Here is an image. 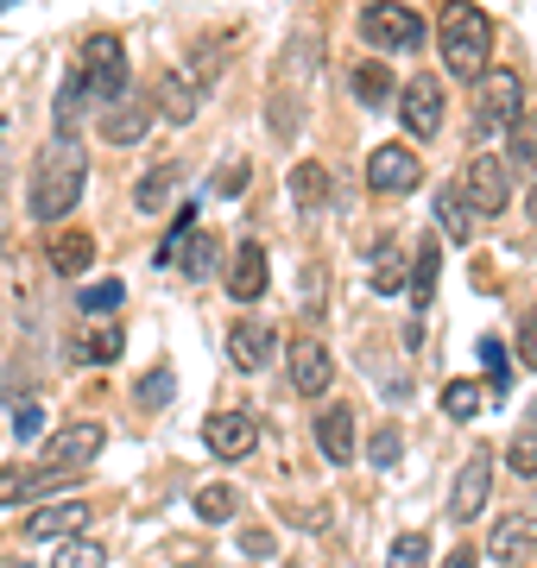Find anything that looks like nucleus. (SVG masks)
Listing matches in <instances>:
<instances>
[{
    "label": "nucleus",
    "instance_id": "obj_1",
    "mask_svg": "<svg viewBox=\"0 0 537 568\" xmlns=\"http://www.w3.org/2000/svg\"><path fill=\"white\" fill-rule=\"evenodd\" d=\"M83 183H89L83 140H77V133H58V140L39 152V164H32V190H26L32 222H63L70 209L83 203Z\"/></svg>",
    "mask_w": 537,
    "mask_h": 568
},
{
    "label": "nucleus",
    "instance_id": "obj_2",
    "mask_svg": "<svg viewBox=\"0 0 537 568\" xmlns=\"http://www.w3.org/2000/svg\"><path fill=\"white\" fill-rule=\"evenodd\" d=\"M494 58V20L487 7H449L443 13V63L455 82H480Z\"/></svg>",
    "mask_w": 537,
    "mask_h": 568
},
{
    "label": "nucleus",
    "instance_id": "obj_3",
    "mask_svg": "<svg viewBox=\"0 0 537 568\" xmlns=\"http://www.w3.org/2000/svg\"><path fill=\"white\" fill-rule=\"evenodd\" d=\"M89 102H126V51L114 32H95L83 44V70H77Z\"/></svg>",
    "mask_w": 537,
    "mask_h": 568
},
{
    "label": "nucleus",
    "instance_id": "obj_4",
    "mask_svg": "<svg viewBox=\"0 0 537 568\" xmlns=\"http://www.w3.org/2000/svg\"><path fill=\"white\" fill-rule=\"evenodd\" d=\"M108 448V429L102 424H63L58 436H44V474H83L95 467V455Z\"/></svg>",
    "mask_w": 537,
    "mask_h": 568
},
{
    "label": "nucleus",
    "instance_id": "obj_5",
    "mask_svg": "<svg viewBox=\"0 0 537 568\" xmlns=\"http://www.w3.org/2000/svg\"><path fill=\"white\" fill-rule=\"evenodd\" d=\"M462 203H468V215H499V209L513 203V171H506V159H494V152L468 159V178H462Z\"/></svg>",
    "mask_w": 537,
    "mask_h": 568
},
{
    "label": "nucleus",
    "instance_id": "obj_6",
    "mask_svg": "<svg viewBox=\"0 0 537 568\" xmlns=\"http://www.w3.org/2000/svg\"><path fill=\"white\" fill-rule=\"evenodd\" d=\"M487 493H494V448H475L449 487V518L455 525H475L480 511H487Z\"/></svg>",
    "mask_w": 537,
    "mask_h": 568
},
{
    "label": "nucleus",
    "instance_id": "obj_7",
    "mask_svg": "<svg viewBox=\"0 0 537 568\" xmlns=\"http://www.w3.org/2000/svg\"><path fill=\"white\" fill-rule=\"evenodd\" d=\"M417 183H424V159H417L412 145H379L367 159V190L373 196H412Z\"/></svg>",
    "mask_w": 537,
    "mask_h": 568
},
{
    "label": "nucleus",
    "instance_id": "obj_8",
    "mask_svg": "<svg viewBox=\"0 0 537 568\" xmlns=\"http://www.w3.org/2000/svg\"><path fill=\"white\" fill-rule=\"evenodd\" d=\"M203 443L215 462H247L253 448H260V424H253L247 410H209Z\"/></svg>",
    "mask_w": 537,
    "mask_h": 568
},
{
    "label": "nucleus",
    "instance_id": "obj_9",
    "mask_svg": "<svg viewBox=\"0 0 537 568\" xmlns=\"http://www.w3.org/2000/svg\"><path fill=\"white\" fill-rule=\"evenodd\" d=\"M361 32H367V44H379V51H417V44H424V20H417L412 7H367V13H361Z\"/></svg>",
    "mask_w": 537,
    "mask_h": 568
},
{
    "label": "nucleus",
    "instance_id": "obj_10",
    "mask_svg": "<svg viewBox=\"0 0 537 568\" xmlns=\"http://www.w3.org/2000/svg\"><path fill=\"white\" fill-rule=\"evenodd\" d=\"M398 114H405V126H412V140H436V133H443V82L412 77L405 95H398Z\"/></svg>",
    "mask_w": 537,
    "mask_h": 568
},
{
    "label": "nucleus",
    "instance_id": "obj_11",
    "mask_svg": "<svg viewBox=\"0 0 537 568\" xmlns=\"http://www.w3.org/2000/svg\"><path fill=\"white\" fill-rule=\"evenodd\" d=\"M518 114H525V82H518V70H487L480 77V126H513Z\"/></svg>",
    "mask_w": 537,
    "mask_h": 568
},
{
    "label": "nucleus",
    "instance_id": "obj_12",
    "mask_svg": "<svg viewBox=\"0 0 537 568\" xmlns=\"http://www.w3.org/2000/svg\"><path fill=\"white\" fill-rule=\"evenodd\" d=\"M266 284H272L266 246H260V241H241V253L227 260V297H234V304H260V297H266Z\"/></svg>",
    "mask_w": 537,
    "mask_h": 568
},
{
    "label": "nucleus",
    "instance_id": "obj_13",
    "mask_svg": "<svg viewBox=\"0 0 537 568\" xmlns=\"http://www.w3.org/2000/svg\"><path fill=\"white\" fill-rule=\"evenodd\" d=\"M335 386V361L323 342H297L291 347V392H304V398H323Z\"/></svg>",
    "mask_w": 537,
    "mask_h": 568
},
{
    "label": "nucleus",
    "instance_id": "obj_14",
    "mask_svg": "<svg viewBox=\"0 0 537 568\" xmlns=\"http://www.w3.org/2000/svg\"><path fill=\"white\" fill-rule=\"evenodd\" d=\"M58 487H70V474H44V467L7 462V467H0V511L26 506V499H44V493H58Z\"/></svg>",
    "mask_w": 537,
    "mask_h": 568
},
{
    "label": "nucleus",
    "instance_id": "obj_15",
    "mask_svg": "<svg viewBox=\"0 0 537 568\" xmlns=\"http://www.w3.org/2000/svg\"><path fill=\"white\" fill-rule=\"evenodd\" d=\"M83 525H89V506L83 499H63V506L32 511V518H26V537H32V544H70Z\"/></svg>",
    "mask_w": 537,
    "mask_h": 568
},
{
    "label": "nucleus",
    "instance_id": "obj_16",
    "mask_svg": "<svg viewBox=\"0 0 537 568\" xmlns=\"http://www.w3.org/2000/svg\"><path fill=\"white\" fill-rule=\"evenodd\" d=\"M272 347H278V335H272L266 323H234L227 328V361L241 366V373H260V366L272 361Z\"/></svg>",
    "mask_w": 537,
    "mask_h": 568
},
{
    "label": "nucleus",
    "instance_id": "obj_17",
    "mask_svg": "<svg viewBox=\"0 0 537 568\" xmlns=\"http://www.w3.org/2000/svg\"><path fill=\"white\" fill-rule=\"evenodd\" d=\"M316 443H323V455H330V462L348 467L354 462V410L348 405L316 410Z\"/></svg>",
    "mask_w": 537,
    "mask_h": 568
},
{
    "label": "nucleus",
    "instance_id": "obj_18",
    "mask_svg": "<svg viewBox=\"0 0 537 568\" xmlns=\"http://www.w3.org/2000/svg\"><path fill=\"white\" fill-rule=\"evenodd\" d=\"M487 549H494L499 562H513V556L537 549V518L531 511H506V518L494 525V537H487Z\"/></svg>",
    "mask_w": 537,
    "mask_h": 568
},
{
    "label": "nucleus",
    "instance_id": "obj_19",
    "mask_svg": "<svg viewBox=\"0 0 537 568\" xmlns=\"http://www.w3.org/2000/svg\"><path fill=\"white\" fill-rule=\"evenodd\" d=\"M436 272H443V246L436 241H424L412 253V265H405V278H412V310L424 316L430 310V297H436Z\"/></svg>",
    "mask_w": 537,
    "mask_h": 568
},
{
    "label": "nucleus",
    "instance_id": "obj_20",
    "mask_svg": "<svg viewBox=\"0 0 537 568\" xmlns=\"http://www.w3.org/2000/svg\"><path fill=\"white\" fill-rule=\"evenodd\" d=\"M178 183H184V164H159L152 178H140V190H133V209H140V215H165L171 196H178Z\"/></svg>",
    "mask_w": 537,
    "mask_h": 568
},
{
    "label": "nucleus",
    "instance_id": "obj_21",
    "mask_svg": "<svg viewBox=\"0 0 537 568\" xmlns=\"http://www.w3.org/2000/svg\"><path fill=\"white\" fill-rule=\"evenodd\" d=\"M291 203L297 209H330V171H323V164L316 159H304V164H291Z\"/></svg>",
    "mask_w": 537,
    "mask_h": 568
},
{
    "label": "nucleus",
    "instance_id": "obj_22",
    "mask_svg": "<svg viewBox=\"0 0 537 568\" xmlns=\"http://www.w3.org/2000/svg\"><path fill=\"white\" fill-rule=\"evenodd\" d=\"M44 260H51V272H63V278H77V272H83V265L95 260V234H83V227H70V234H58V241H51V253H44Z\"/></svg>",
    "mask_w": 537,
    "mask_h": 568
},
{
    "label": "nucleus",
    "instance_id": "obj_23",
    "mask_svg": "<svg viewBox=\"0 0 537 568\" xmlns=\"http://www.w3.org/2000/svg\"><path fill=\"white\" fill-rule=\"evenodd\" d=\"M145 126H152V108H140V102H114V108L102 114V140L133 145V140H145Z\"/></svg>",
    "mask_w": 537,
    "mask_h": 568
},
{
    "label": "nucleus",
    "instance_id": "obj_24",
    "mask_svg": "<svg viewBox=\"0 0 537 568\" xmlns=\"http://www.w3.org/2000/svg\"><path fill=\"white\" fill-rule=\"evenodd\" d=\"M159 108H165V121H196V108H203V89H196V82L190 77H165L159 82Z\"/></svg>",
    "mask_w": 537,
    "mask_h": 568
},
{
    "label": "nucleus",
    "instance_id": "obj_25",
    "mask_svg": "<svg viewBox=\"0 0 537 568\" xmlns=\"http://www.w3.org/2000/svg\"><path fill=\"white\" fill-rule=\"evenodd\" d=\"M436 227H443L455 246L475 241V215H468V203H462V190H436Z\"/></svg>",
    "mask_w": 537,
    "mask_h": 568
},
{
    "label": "nucleus",
    "instance_id": "obj_26",
    "mask_svg": "<svg viewBox=\"0 0 537 568\" xmlns=\"http://www.w3.org/2000/svg\"><path fill=\"white\" fill-rule=\"evenodd\" d=\"M171 265H184V278H215V234H203V227H196V234H184V246H178V260Z\"/></svg>",
    "mask_w": 537,
    "mask_h": 568
},
{
    "label": "nucleus",
    "instance_id": "obj_27",
    "mask_svg": "<svg viewBox=\"0 0 537 568\" xmlns=\"http://www.w3.org/2000/svg\"><path fill=\"white\" fill-rule=\"evenodd\" d=\"M241 511V493L227 487V480H209V487H196V518L203 525H227Z\"/></svg>",
    "mask_w": 537,
    "mask_h": 568
},
{
    "label": "nucleus",
    "instance_id": "obj_28",
    "mask_svg": "<svg viewBox=\"0 0 537 568\" xmlns=\"http://www.w3.org/2000/svg\"><path fill=\"white\" fill-rule=\"evenodd\" d=\"M506 159L537 171V114H518V121L506 126Z\"/></svg>",
    "mask_w": 537,
    "mask_h": 568
},
{
    "label": "nucleus",
    "instance_id": "obj_29",
    "mask_svg": "<svg viewBox=\"0 0 537 568\" xmlns=\"http://www.w3.org/2000/svg\"><path fill=\"white\" fill-rule=\"evenodd\" d=\"M480 398H487V392H480L475 379H449V386H443V410H449V424L480 417Z\"/></svg>",
    "mask_w": 537,
    "mask_h": 568
},
{
    "label": "nucleus",
    "instance_id": "obj_30",
    "mask_svg": "<svg viewBox=\"0 0 537 568\" xmlns=\"http://www.w3.org/2000/svg\"><path fill=\"white\" fill-rule=\"evenodd\" d=\"M373 291H379V297H393L398 284H405V260H398V241H379L373 246Z\"/></svg>",
    "mask_w": 537,
    "mask_h": 568
},
{
    "label": "nucleus",
    "instance_id": "obj_31",
    "mask_svg": "<svg viewBox=\"0 0 537 568\" xmlns=\"http://www.w3.org/2000/svg\"><path fill=\"white\" fill-rule=\"evenodd\" d=\"M354 95H361L367 108L393 102V77H386V63H361V70H354Z\"/></svg>",
    "mask_w": 537,
    "mask_h": 568
},
{
    "label": "nucleus",
    "instance_id": "obj_32",
    "mask_svg": "<svg viewBox=\"0 0 537 568\" xmlns=\"http://www.w3.org/2000/svg\"><path fill=\"white\" fill-rule=\"evenodd\" d=\"M480 366H487V392H499V398H506V392H513V354H506L494 335L480 342Z\"/></svg>",
    "mask_w": 537,
    "mask_h": 568
},
{
    "label": "nucleus",
    "instance_id": "obj_33",
    "mask_svg": "<svg viewBox=\"0 0 537 568\" xmlns=\"http://www.w3.org/2000/svg\"><path fill=\"white\" fill-rule=\"evenodd\" d=\"M121 347H126L121 323H102V328H89V335H83V354H89V361H95V366L121 361Z\"/></svg>",
    "mask_w": 537,
    "mask_h": 568
},
{
    "label": "nucleus",
    "instance_id": "obj_34",
    "mask_svg": "<svg viewBox=\"0 0 537 568\" xmlns=\"http://www.w3.org/2000/svg\"><path fill=\"white\" fill-rule=\"evenodd\" d=\"M171 398H178V373H171V366H152V373L140 379V405L145 410H165Z\"/></svg>",
    "mask_w": 537,
    "mask_h": 568
},
{
    "label": "nucleus",
    "instance_id": "obj_35",
    "mask_svg": "<svg viewBox=\"0 0 537 568\" xmlns=\"http://www.w3.org/2000/svg\"><path fill=\"white\" fill-rule=\"evenodd\" d=\"M506 467H513L518 480H537V424L518 429L513 443H506Z\"/></svg>",
    "mask_w": 537,
    "mask_h": 568
},
{
    "label": "nucleus",
    "instance_id": "obj_36",
    "mask_svg": "<svg viewBox=\"0 0 537 568\" xmlns=\"http://www.w3.org/2000/svg\"><path fill=\"white\" fill-rule=\"evenodd\" d=\"M430 562V537L424 530H405V537H393V556H386V568H424Z\"/></svg>",
    "mask_w": 537,
    "mask_h": 568
},
{
    "label": "nucleus",
    "instance_id": "obj_37",
    "mask_svg": "<svg viewBox=\"0 0 537 568\" xmlns=\"http://www.w3.org/2000/svg\"><path fill=\"white\" fill-rule=\"evenodd\" d=\"M51 568H108L102 544H89V537H70V544H58V562Z\"/></svg>",
    "mask_w": 537,
    "mask_h": 568
},
{
    "label": "nucleus",
    "instance_id": "obj_38",
    "mask_svg": "<svg viewBox=\"0 0 537 568\" xmlns=\"http://www.w3.org/2000/svg\"><path fill=\"white\" fill-rule=\"evenodd\" d=\"M121 297H126V284H121V278H102V284H89V291H83V310L108 323V316L121 310Z\"/></svg>",
    "mask_w": 537,
    "mask_h": 568
},
{
    "label": "nucleus",
    "instance_id": "obj_39",
    "mask_svg": "<svg viewBox=\"0 0 537 568\" xmlns=\"http://www.w3.org/2000/svg\"><path fill=\"white\" fill-rule=\"evenodd\" d=\"M398 448H405L398 424H379V429H373V443H367V462H373V467H393V462H398Z\"/></svg>",
    "mask_w": 537,
    "mask_h": 568
},
{
    "label": "nucleus",
    "instance_id": "obj_40",
    "mask_svg": "<svg viewBox=\"0 0 537 568\" xmlns=\"http://www.w3.org/2000/svg\"><path fill=\"white\" fill-rule=\"evenodd\" d=\"M83 102H89V95H83V82L70 77V82L58 89V126H63V133H77V121H83Z\"/></svg>",
    "mask_w": 537,
    "mask_h": 568
},
{
    "label": "nucleus",
    "instance_id": "obj_41",
    "mask_svg": "<svg viewBox=\"0 0 537 568\" xmlns=\"http://www.w3.org/2000/svg\"><path fill=\"white\" fill-rule=\"evenodd\" d=\"M513 366H537V310L518 316V361Z\"/></svg>",
    "mask_w": 537,
    "mask_h": 568
},
{
    "label": "nucleus",
    "instance_id": "obj_42",
    "mask_svg": "<svg viewBox=\"0 0 537 568\" xmlns=\"http://www.w3.org/2000/svg\"><path fill=\"white\" fill-rule=\"evenodd\" d=\"M39 410H44V405H32V398H26L20 410H13V436H20V443H32V436L44 429V417H39Z\"/></svg>",
    "mask_w": 537,
    "mask_h": 568
},
{
    "label": "nucleus",
    "instance_id": "obj_43",
    "mask_svg": "<svg viewBox=\"0 0 537 568\" xmlns=\"http://www.w3.org/2000/svg\"><path fill=\"white\" fill-rule=\"evenodd\" d=\"M241 556H260V562H266L272 556V530H241Z\"/></svg>",
    "mask_w": 537,
    "mask_h": 568
},
{
    "label": "nucleus",
    "instance_id": "obj_44",
    "mask_svg": "<svg viewBox=\"0 0 537 568\" xmlns=\"http://www.w3.org/2000/svg\"><path fill=\"white\" fill-rule=\"evenodd\" d=\"M443 568H475V549H449V562Z\"/></svg>",
    "mask_w": 537,
    "mask_h": 568
},
{
    "label": "nucleus",
    "instance_id": "obj_45",
    "mask_svg": "<svg viewBox=\"0 0 537 568\" xmlns=\"http://www.w3.org/2000/svg\"><path fill=\"white\" fill-rule=\"evenodd\" d=\"M178 568H215V562H209V556H190V562H178Z\"/></svg>",
    "mask_w": 537,
    "mask_h": 568
},
{
    "label": "nucleus",
    "instance_id": "obj_46",
    "mask_svg": "<svg viewBox=\"0 0 537 568\" xmlns=\"http://www.w3.org/2000/svg\"><path fill=\"white\" fill-rule=\"evenodd\" d=\"M525 209H531V222H537V183H531V203H525Z\"/></svg>",
    "mask_w": 537,
    "mask_h": 568
},
{
    "label": "nucleus",
    "instance_id": "obj_47",
    "mask_svg": "<svg viewBox=\"0 0 537 568\" xmlns=\"http://www.w3.org/2000/svg\"><path fill=\"white\" fill-rule=\"evenodd\" d=\"M7 568H32V562H7Z\"/></svg>",
    "mask_w": 537,
    "mask_h": 568
}]
</instances>
